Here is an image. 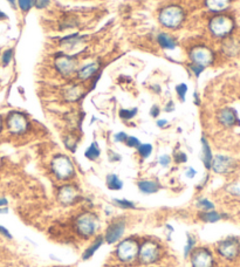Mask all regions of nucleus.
Listing matches in <instances>:
<instances>
[{"label":"nucleus","mask_w":240,"mask_h":267,"mask_svg":"<svg viewBox=\"0 0 240 267\" xmlns=\"http://www.w3.org/2000/svg\"><path fill=\"white\" fill-rule=\"evenodd\" d=\"M51 169L59 181H68L75 175L73 162L67 156L57 155L51 162Z\"/></svg>","instance_id":"1"},{"label":"nucleus","mask_w":240,"mask_h":267,"mask_svg":"<svg viewBox=\"0 0 240 267\" xmlns=\"http://www.w3.org/2000/svg\"><path fill=\"white\" fill-rule=\"evenodd\" d=\"M232 0H205L206 7L210 9L211 12H223L228 9L231 5Z\"/></svg>","instance_id":"17"},{"label":"nucleus","mask_w":240,"mask_h":267,"mask_svg":"<svg viewBox=\"0 0 240 267\" xmlns=\"http://www.w3.org/2000/svg\"><path fill=\"white\" fill-rule=\"evenodd\" d=\"M158 162H160V164L162 165V167L167 168L169 167V164H170L171 158H170V156H168V155H162L160 159H158Z\"/></svg>","instance_id":"37"},{"label":"nucleus","mask_w":240,"mask_h":267,"mask_svg":"<svg viewBox=\"0 0 240 267\" xmlns=\"http://www.w3.org/2000/svg\"><path fill=\"white\" fill-rule=\"evenodd\" d=\"M7 17H6V14H4L1 11H0V19H6Z\"/></svg>","instance_id":"48"},{"label":"nucleus","mask_w":240,"mask_h":267,"mask_svg":"<svg viewBox=\"0 0 240 267\" xmlns=\"http://www.w3.org/2000/svg\"><path fill=\"white\" fill-rule=\"evenodd\" d=\"M209 28L216 38H226L232 33L235 21L228 15H217L210 20Z\"/></svg>","instance_id":"3"},{"label":"nucleus","mask_w":240,"mask_h":267,"mask_svg":"<svg viewBox=\"0 0 240 267\" xmlns=\"http://www.w3.org/2000/svg\"><path fill=\"white\" fill-rule=\"evenodd\" d=\"M48 4H50V0H35L34 6H37V8L41 9V8L47 7Z\"/></svg>","instance_id":"40"},{"label":"nucleus","mask_w":240,"mask_h":267,"mask_svg":"<svg viewBox=\"0 0 240 267\" xmlns=\"http://www.w3.org/2000/svg\"><path fill=\"white\" fill-rule=\"evenodd\" d=\"M236 167L235 159L225 155H217L211 163V169L219 175H226L231 172Z\"/></svg>","instance_id":"13"},{"label":"nucleus","mask_w":240,"mask_h":267,"mask_svg":"<svg viewBox=\"0 0 240 267\" xmlns=\"http://www.w3.org/2000/svg\"><path fill=\"white\" fill-rule=\"evenodd\" d=\"M7 200H6V198H0V207H2V206H5V205H7Z\"/></svg>","instance_id":"46"},{"label":"nucleus","mask_w":240,"mask_h":267,"mask_svg":"<svg viewBox=\"0 0 240 267\" xmlns=\"http://www.w3.org/2000/svg\"><path fill=\"white\" fill-rule=\"evenodd\" d=\"M7 1H8L9 4H11L12 6H14V5H15V0H7Z\"/></svg>","instance_id":"49"},{"label":"nucleus","mask_w":240,"mask_h":267,"mask_svg":"<svg viewBox=\"0 0 240 267\" xmlns=\"http://www.w3.org/2000/svg\"><path fill=\"white\" fill-rule=\"evenodd\" d=\"M175 161H176V163H185L187 161V156L186 154H184V152H176V154H175Z\"/></svg>","instance_id":"36"},{"label":"nucleus","mask_w":240,"mask_h":267,"mask_svg":"<svg viewBox=\"0 0 240 267\" xmlns=\"http://www.w3.org/2000/svg\"><path fill=\"white\" fill-rule=\"evenodd\" d=\"M150 114H151L152 117H157L158 115H160V107H158V106L152 107Z\"/></svg>","instance_id":"43"},{"label":"nucleus","mask_w":240,"mask_h":267,"mask_svg":"<svg viewBox=\"0 0 240 267\" xmlns=\"http://www.w3.org/2000/svg\"><path fill=\"white\" fill-rule=\"evenodd\" d=\"M113 201H114V204L116 205V206L121 207V209H123V210L136 209L135 201H132V200H124V198H114Z\"/></svg>","instance_id":"26"},{"label":"nucleus","mask_w":240,"mask_h":267,"mask_svg":"<svg viewBox=\"0 0 240 267\" xmlns=\"http://www.w3.org/2000/svg\"><path fill=\"white\" fill-rule=\"evenodd\" d=\"M126 138H128V135H126L125 133H118L116 134V135L114 136V139H115V142H123V143H125L126 141Z\"/></svg>","instance_id":"38"},{"label":"nucleus","mask_w":240,"mask_h":267,"mask_svg":"<svg viewBox=\"0 0 240 267\" xmlns=\"http://www.w3.org/2000/svg\"><path fill=\"white\" fill-rule=\"evenodd\" d=\"M176 92H177L178 97H180V100L181 101V102H183V101L185 100V95H186V92H187V86L185 83L178 84V86L176 87Z\"/></svg>","instance_id":"33"},{"label":"nucleus","mask_w":240,"mask_h":267,"mask_svg":"<svg viewBox=\"0 0 240 267\" xmlns=\"http://www.w3.org/2000/svg\"><path fill=\"white\" fill-rule=\"evenodd\" d=\"M99 218L93 212L81 213L75 220V227L77 233L84 238H90L99 230Z\"/></svg>","instance_id":"2"},{"label":"nucleus","mask_w":240,"mask_h":267,"mask_svg":"<svg viewBox=\"0 0 240 267\" xmlns=\"http://www.w3.org/2000/svg\"><path fill=\"white\" fill-rule=\"evenodd\" d=\"M165 110H167V112H173V110H174V102H173V101H170V102H169V105L165 107Z\"/></svg>","instance_id":"45"},{"label":"nucleus","mask_w":240,"mask_h":267,"mask_svg":"<svg viewBox=\"0 0 240 267\" xmlns=\"http://www.w3.org/2000/svg\"><path fill=\"white\" fill-rule=\"evenodd\" d=\"M190 59L193 65H198L200 67H207L212 65L215 60V53L205 46H197L190 52Z\"/></svg>","instance_id":"10"},{"label":"nucleus","mask_w":240,"mask_h":267,"mask_svg":"<svg viewBox=\"0 0 240 267\" xmlns=\"http://www.w3.org/2000/svg\"><path fill=\"white\" fill-rule=\"evenodd\" d=\"M55 68L63 76H69L76 69V61L69 55H62L55 59Z\"/></svg>","instance_id":"14"},{"label":"nucleus","mask_w":240,"mask_h":267,"mask_svg":"<svg viewBox=\"0 0 240 267\" xmlns=\"http://www.w3.org/2000/svg\"><path fill=\"white\" fill-rule=\"evenodd\" d=\"M137 150H138V154L141 155V157L148 158L152 152V145L149 144V143H144V144H142L141 143L137 148Z\"/></svg>","instance_id":"30"},{"label":"nucleus","mask_w":240,"mask_h":267,"mask_svg":"<svg viewBox=\"0 0 240 267\" xmlns=\"http://www.w3.org/2000/svg\"><path fill=\"white\" fill-rule=\"evenodd\" d=\"M80 198L79 189L74 185L66 184L62 185L58 191V200L63 206H69V205L75 204Z\"/></svg>","instance_id":"12"},{"label":"nucleus","mask_w":240,"mask_h":267,"mask_svg":"<svg viewBox=\"0 0 240 267\" xmlns=\"http://www.w3.org/2000/svg\"><path fill=\"white\" fill-rule=\"evenodd\" d=\"M6 126L13 135H22L30 128L27 116L20 112H11L6 117Z\"/></svg>","instance_id":"6"},{"label":"nucleus","mask_w":240,"mask_h":267,"mask_svg":"<svg viewBox=\"0 0 240 267\" xmlns=\"http://www.w3.org/2000/svg\"><path fill=\"white\" fill-rule=\"evenodd\" d=\"M212 159H213V155H212V151H211L209 142H207V139L203 136L202 137V161L207 170H210L211 169V163H212Z\"/></svg>","instance_id":"20"},{"label":"nucleus","mask_w":240,"mask_h":267,"mask_svg":"<svg viewBox=\"0 0 240 267\" xmlns=\"http://www.w3.org/2000/svg\"><path fill=\"white\" fill-rule=\"evenodd\" d=\"M224 48H225V53L231 55V57H233V55H236L237 53H238L239 50H240V46L239 44L237 42L236 40H233V39H230V40H228L225 42V45H224Z\"/></svg>","instance_id":"27"},{"label":"nucleus","mask_w":240,"mask_h":267,"mask_svg":"<svg viewBox=\"0 0 240 267\" xmlns=\"http://www.w3.org/2000/svg\"><path fill=\"white\" fill-rule=\"evenodd\" d=\"M189 257L192 267H213L215 265L212 252L206 247H194Z\"/></svg>","instance_id":"8"},{"label":"nucleus","mask_w":240,"mask_h":267,"mask_svg":"<svg viewBox=\"0 0 240 267\" xmlns=\"http://www.w3.org/2000/svg\"><path fill=\"white\" fill-rule=\"evenodd\" d=\"M199 219L204 221V223H218L219 220L224 219V218H228L229 216L226 214L220 213L216 210H210V211H200L199 212Z\"/></svg>","instance_id":"16"},{"label":"nucleus","mask_w":240,"mask_h":267,"mask_svg":"<svg viewBox=\"0 0 240 267\" xmlns=\"http://www.w3.org/2000/svg\"><path fill=\"white\" fill-rule=\"evenodd\" d=\"M100 155H101V150H100L99 144H97L96 142H93L92 144L88 146L86 152H84V156L90 159V161H96V159L100 157Z\"/></svg>","instance_id":"25"},{"label":"nucleus","mask_w":240,"mask_h":267,"mask_svg":"<svg viewBox=\"0 0 240 267\" xmlns=\"http://www.w3.org/2000/svg\"><path fill=\"white\" fill-rule=\"evenodd\" d=\"M137 114V108H132V109H121L120 110L119 115L122 120H131L134 119Z\"/></svg>","instance_id":"31"},{"label":"nucleus","mask_w":240,"mask_h":267,"mask_svg":"<svg viewBox=\"0 0 240 267\" xmlns=\"http://www.w3.org/2000/svg\"><path fill=\"white\" fill-rule=\"evenodd\" d=\"M197 206H198L202 211L215 210V204H213L210 200H207V198H204V197L197 200Z\"/></svg>","instance_id":"29"},{"label":"nucleus","mask_w":240,"mask_h":267,"mask_svg":"<svg viewBox=\"0 0 240 267\" xmlns=\"http://www.w3.org/2000/svg\"><path fill=\"white\" fill-rule=\"evenodd\" d=\"M157 41H158V44H160V46L162 48H164V50H174L177 45L176 41H175L170 35H168L165 33H161L160 35H158Z\"/></svg>","instance_id":"23"},{"label":"nucleus","mask_w":240,"mask_h":267,"mask_svg":"<svg viewBox=\"0 0 240 267\" xmlns=\"http://www.w3.org/2000/svg\"><path fill=\"white\" fill-rule=\"evenodd\" d=\"M106 183H107V188L113 191H119L123 188V182L120 180L119 176H116L114 174H110L107 176Z\"/></svg>","instance_id":"24"},{"label":"nucleus","mask_w":240,"mask_h":267,"mask_svg":"<svg viewBox=\"0 0 240 267\" xmlns=\"http://www.w3.org/2000/svg\"><path fill=\"white\" fill-rule=\"evenodd\" d=\"M196 175H197V171L194 170L193 168H189L186 170V172H185V176L187 178H193Z\"/></svg>","instance_id":"42"},{"label":"nucleus","mask_w":240,"mask_h":267,"mask_svg":"<svg viewBox=\"0 0 240 267\" xmlns=\"http://www.w3.org/2000/svg\"><path fill=\"white\" fill-rule=\"evenodd\" d=\"M184 20V11L180 6H168L160 13L161 24L168 28L180 27Z\"/></svg>","instance_id":"5"},{"label":"nucleus","mask_w":240,"mask_h":267,"mask_svg":"<svg viewBox=\"0 0 240 267\" xmlns=\"http://www.w3.org/2000/svg\"><path fill=\"white\" fill-rule=\"evenodd\" d=\"M167 126H168L167 120H158L157 121V127H160V128H164V127Z\"/></svg>","instance_id":"44"},{"label":"nucleus","mask_w":240,"mask_h":267,"mask_svg":"<svg viewBox=\"0 0 240 267\" xmlns=\"http://www.w3.org/2000/svg\"><path fill=\"white\" fill-rule=\"evenodd\" d=\"M125 232V221L123 219H115L107 227L105 234V242L108 244H116L122 239Z\"/></svg>","instance_id":"11"},{"label":"nucleus","mask_w":240,"mask_h":267,"mask_svg":"<svg viewBox=\"0 0 240 267\" xmlns=\"http://www.w3.org/2000/svg\"><path fill=\"white\" fill-rule=\"evenodd\" d=\"M218 121L222 126L226 127V128H232L238 123V114L233 108H224L218 113Z\"/></svg>","instance_id":"15"},{"label":"nucleus","mask_w":240,"mask_h":267,"mask_svg":"<svg viewBox=\"0 0 240 267\" xmlns=\"http://www.w3.org/2000/svg\"><path fill=\"white\" fill-rule=\"evenodd\" d=\"M103 243H105V238H103L102 236L96 237V239L94 240L92 245H89L86 250H84L83 255H82V259L83 260H88V259L92 258V257L97 252V250H99L100 247L102 246Z\"/></svg>","instance_id":"22"},{"label":"nucleus","mask_w":240,"mask_h":267,"mask_svg":"<svg viewBox=\"0 0 240 267\" xmlns=\"http://www.w3.org/2000/svg\"><path fill=\"white\" fill-rule=\"evenodd\" d=\"M2 128H4V121H2V117L0 116V133H1Z\"/></svg>","instance_id":"47"},{"label":"nucleus","mask_w":240,"mask_h":267,"mask_svg":"<svg viewBox=\"0 0 240 267\" xmlns=\"http://www.w3.org/2000/svg\"><path fill=\"white\" fill-rule=\"evenodd\" d=\"M137 187L138 190L144 195L157 194L158 190H160V185L157 184V182L154 181H139Z\"/></svg>","instance_id":"21"},{"label":"nucleus","mask_w":240,"mask_h":267,"mask_svg":"<svg viewBox=\"0 0 240 267\" xmlns=\"http://www.w3.org/2000/svg\"><path fill=\"white\" fill-rule=\"evenodd\" d=\"M18 4L22 12H28L35 5V0H18Z\"/></svg>","instance_id":"32"},{"label":"nucleus","mask_w":240,"mask_h":267,"mask_svg":"<svg viewBox=\"0 0 240 267\" xmlns=\"http://www.w3.org/2000/svg\"><path fill=\"white\" fill-rule=\"evenodd\" d=\"M13 57V50H7L4 52V54H2V64H4V66H7V65L11 63Z\"/></svg>","instance_id":"35"},{"label":"nucleus","mask_w":240,"mask_h":267,"mask_svg":"<svg viewBox=\"0 0 240 267\" xmlns=\"http://www.w3.org/2000/svg\"><path fill=\"white\" fill-rule=\"evenodd\" d=\"M139 244L134 238H126L120 242L116 247V256L123 263H131L137 258Z\"/></svg>","instance_id":"4"},{"label":"nucleus","mask_w":240,"mask_h":267,"mask_svg":"<svg viewBox=\"0 0 240 267\" xmlns=\"http://www.w3.org/2000/svg\"><path fill=\"white\" fill-rule=\"evenodd\" d=\"M83 95V88L81 86H75L67 88L63 93L64 100L68 101V102H76L81 99V96Z\"/></svg>","instance_id":"18"},{"label":"nucleus","mask_w":240,"mask_h":267,"mask_svg":"<svg viewBox=\"0 0 240 267\" xmlns=\"http://www.w3.org/2000/svg\"><path fill=\"white\" fill-rule=\"evenodd\" d=\"M0 234H1V236H4L5 238H7V239H12L13 238L12 234L9 233V231L6 229V227L1 226V225H0Z\"/></svg>","instance_id":"41"},{"label":"nucleus","mask_w":240,"mask_h":267,"mask_svg":"<svg viewBox=\"0 0 240 267\" xmlns=\"http://www.w3.org/2000/svg\"><path fill=\"white\" fill-rule=\"evenodd\" d=\"M190 68H191V70L193 71L194 75H196V76H199V74L202 73L204 69H205L204 67H200V66H198V65H193V64L190 65Z\"/></svg>","instance_id":"39"},{"label":"nucleus","mask_w":240,"mask_h":267,"mask_svg":"<svg viewBox=\"0 0 240 267\" xmlns=\"http://www.w3.org/2000/svg\"><path fill=\"white\" fill-rule=\"evenodd\" d=\"M196 247V238L190 234H187V239H186V244L184 246V258H189L190 253L192 252V250Z\"/></svg>","instance_id":"28"},{"label":"nucleus","mask_w":240,"mask_h":267,"mask_svg":"<svg viewBox=\"0 0 240 267\" xmlns=\"http://www.w3.org/2000/svg\"><path fill=\"white\" fill-rule=\"evenodd\" d=\"M138 259L142 264H154L157 262L160 258V246L157 243L152 242V240H147L139 246L138 250Z\"/></svg>","instance_id":"9"},{"label":"nucleus","mask_w":240,"mask_h":267,"mask_svg":"<svg viewBox=\"0 0 240 267\" xmlns=\"http://www.w3.org/2000/svg\"><path fill=\"white\" fill-rule=\"evenodd\" d=\"M125 144L130 146V148H138L141 142H139V139L136 138L135 136H128V138H126L125 141Z\"/></svg>","instance_id":"34"},{"label":"nucleus","mask_w":240,"mask_h":267,"mask_svg":"<svg viewBox=\"0 0 240 267\" xmlns=\"http://www.w3.org/2000/svg\"><path fill=\"white\" fill-rule=\"evenodd\" d=\"M217 252L222 258L226 260L237 259L240 255V240L235 237L222 240L217 245Z\"/></svg>","instance_id":"7"},{"label":"nucleus","mask_w":240,"mask_h":267,"mask_svg":"<svg viewBox=\"0 0 240 267\" xmlns=\"http://www.w3.org/2000/svg\"><path fill=\"white\" fill-rule=\"evenodd\" d=\"M97 69H99V65H97L96 63L88 64L77 71V77H79L80 80L86 81L95 75V74L97 73Z\"/></svg>","instance_id":"19"}]
</instances>
